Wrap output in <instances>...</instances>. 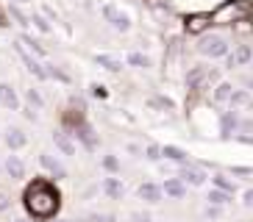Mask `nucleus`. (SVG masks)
<instances>
[{
  "instance_id": "nucleus-26",
  "label": "nucleus",
  "mask_w": 253,
  "mask_h": 222,
  "mask_svg": "<svg viewBox=\"0 0 253 222\" xmlns=\"http://www.w3.org/2000/svg\"><path fill=\"white\" fill-rule=\"evenodd\" d=\"M128 64H134V67H139V70H148L150 67V59L145 56V53H128Z\"/></svg>"
},
{
  "instance_id": "nucleus-46",
  "label": "nucleus",
  "mask_w": 253,
  "mask_h": 222,
  "mask_svg": "<svg viewBox=\"0 0 253 222\" xmlns=\"http://www.w3.org/2000/svg\"><path fill=\"white\" fill-rule=\"evenodd\" d=\"M251 64H253V61H251Z\"/></svg>"
},
{
  "instance_id": "nucleus-1",
  "label": "nucleus",
  "mask_w": 253,
  "mask_h": 222,
  "mask_svg": "<svg viewBox=\"0 0 253 222\" xmlns=\"http://www.w3.org/2000/svg\"><path fill=\"white\" fill-rule=\"evenodd\" d=\"M23 206L34 220H53L61 208V194L47 181H34L23 194Z\"/></svg>"
},
{
  "instance_id": "nucleus-29",
  "label": "nucleus",
  "mask_w": 253,
  "mask_h": 222,
  "mask_svg": "<svg viewBox=\"0 0 253 222\" xmlns=\"http://www.w3.org/2000/svg\"><path fill=\"white\" fill-rule=\"evenodd\" d=\"M47 75H50V78H56V81H61V83H70V75L61 73L56 64H47Z\"/></svg>"
},
{
  "instance_id": "nucleus-20",
  "label": "nucleus",
  "mask_w": 253,
  "mask_h": 222,
  "mask_svg": "<svg viewBox=\"0 0 253 222\" xmlns=\"http://www.w3.org/2000/svg\"><path fill=\"white\" fill-rule=\"evenodd\" d=\"M103 192L109 194L112 200H120V197H123V192H126V186L120 184L117 178H106V181H103Z\"/></svg>"
},
{
  "instance_id": "nucleus-2",
  "label": "nucleus",
  "mask_w": 253,
  "mask_h": 222,
  "mask_svg": "<svg viewBox=\"0 0 253 222\" xmlns=\"http://www.w3.org/2000/svg\"><path fill=\"white\" fill-rule=\"evenodd\" d=\"M248 17H251V6L242 0H223L211 11L214 25H237V22H248Z\"/></svg>"
},
{
  "instance_id": "nucleus-4",
  "label": "nucleus",
  "mask_w": 253,
  "mask_h": 222,
  "mask_svg": "<svg viewBox=\"0 0 253 222\" xmlns=\"http://www.w3.org/2000/svg\"><path fill=\"white\" fill-rule=\"evenodd\" d=\"M214 20H211V11H192V14L184 17V31L192 34V37H201L206 31H211Z\"/></svg>"
},
{
  "instance_id": "nucleus-40",
  "label": "nucleus",
  "mask_w": 253,
  "mask_h": 222,
  "mask_svg": "<svg viewBox=\"0 0 253 222\" xmlns=\"http://www.w3.org/2000/svg\"><path fill=\"white\" fill-rule=\"evenodd\" d=\"M242 203H245L248 208H253V189H248V192H245V200H242Z\"/></svg>"
},
{
  "instance_id": "nucleus-16",
  "label": "nucleus",
  "mask_w": 253,
  "mask_h": 222,
  "mask_svg": "<svg viewBox=\"0 0 253 222\" xmlns=\"http://www.w3.org/2000/svg\"><path fill=\"white\" fill-rule=\"evenodd\" d=\"M75 136H78V139H81L84 145H86V148H95V145H97L95 131H92V125L86 122V119H84L81 125H75Z\"/></svg>"
},
{
  "instance_id": "nucleus-13",
  "label": "nucleus",
  "mask_w": 253,
  "mask_h": 222,
  "mask_svg": "<svg viewBox=\"0 0 253 222\" xmlns=\"http://www.w3.org/2000/svg\"><path fill=\"white\" fill-rule=\"evenodd\" d=\"M162 194H164V192H162V186L150 184V181L139 186V197L145 200V203H162Z\"/></svg>"
},
{
  "instance_id": "nucleus-44",
  "label": "nucleus",
  "mask_w": 253,
  "mask_h": 222,
  "mask_svg": "<svg viewBox=\"0 0 253 222\" xmlns=\"http://www.w3.org/2000/svg\"><path fill=\"white\" fill-rule=\"evenodd\" d=\"M14 3H28V0H14Z\"/></svg>"
},
{
  "instance_id": "nucleus-34",
  "label": "nucleus",
  "mask_w": 253,
  "mask_h": 222,
  "mask_svg": "<svg viewBox=\"0 0 253 222\" xmlns=\"http://www.w3.org/2000/svg\"><path fill=\"white\" fill-rule=\"evenodd\" d=\"M203 214H206L209 220H214V217H220V206H211V203H209V206H206V211H203Z\"/></svg>"
},
{
  "instance_id": "nucleus-8",
  "label": "nucleus",
  "mask_w": 253,
  "mask_h": 222,
  "mask_svg": "<svg viewBox=\"0 0 253 222\" xmlns=\"http://www.w3.org/2000/svg\"><path fill=\"white\" fill-rule=\"evenodd\" d=\"M234 83H228V81H220L214 86V92H211V103L214 106H231V95H234Z\"/></svg>"
},
{
  "instance_id": "nucleus-17",
  "label": "nucleus",
  "mask_w": 253,
  "mask_h": 222,
  "mask_svg": "<svg viewBox=\"0 0 253 222\" xmlns=\"http://www.w3.org/2000/svg\"><path fill=\"white\" fill-rule=\"evenodd\" d=\"M95 64L103 67V70H109V73H120V70H123V61L114 59V56H109V53H97V56H95Z\"/></svg>"
},
{
  "instance_id": "nucleus-32",
  "label": "nucleus",
  "mask_w": 253,
  "mask_h": 222,
  "mask_svg": "<svg viewBox=\"0 0 253 222\" xmlns=\"http://www.w3.org/2000/svg\"><path fill=\"white\" fill-rule=\"evenodd\" d=\"M231 175L248 178V175H253V170H251V167H231Z\"/></svg>"
},
{
  "instance_id": "nucleus-33",
  "label": "nucleus",
  "mask_w": 253,
  "mask_h": 222,
  "mask_svg": "<svg viewBox=\"0 0 253 222\" xmlns=\"http://www.w3.org/2000/svg\"><path fill=\"white\" fill-rule=\"evenodd\" d=\"M92 95L95 97H109V92H106L103 83H92Z\"/></svg>"
},
{
  "instance_id": "nucleus-15",
  "label": "nucleus",
  "mask_w": 253,
  "mask_h": 222,
  "mask_svg": "<svg viewBox=\"0 0 253 222\" xmlns=\"http://www.w3.org/2000/svg\"><path fill=\"white\" fill-rule=\"evenodd\" d=\"M53 142H56V148H59L64 155H75V142L70 139V133L56 131V133H53Z\"/></svg>"
},
{
  "instance_id": "nucleus-7",
  "label": "nucleus",
  "mask_w": 253,
  "mask_h": 222,
  "mask_svg": "<svg viewBox=\"0 0 253 222\" xmlns=\"http://www.w3.org/2000/svg\"><path fill=\"white\" fill-rule=\"evenodd\" d=\"M103 17L114 31H120V34H128V31H131V17L117 11L114 6H103Z\"/></svg>"
},
{
  "instance_id": "nucleus-28",
  "label": "nucleus",
  "mask_w": 253,
  "mask_h": 222,
  "mask_svg": "<svg viewBox=\"0 0 253 222\" xmlns=\"http://www.w3.org/2000/svg\"><path fill=\"white\" fill-rule=\"evenodd\" d=\"M211 181H214L217 189H225V192H231V194H234V189H237V184H231L228 178H223V175H214Z\"/></svg>"
},
{
  "instance_id": "nucleus-12",
  "label": "nucleus",
  "mask_w": 253,
  "mask_h": 222,
  "mask_svg": "<svg viewBox=\"0 0 253 222\" xmlns=\"http://www.w3.org/2000/svg\"><path fill=\"white\" fill-rule=\"evenodd\" d=\"M178 178L184 181V184H189V186H203L206 184V175H203V170H198V167H184Z\"/></svg>"
},
{
  "instance_id": "nucleus-37",
  "label": "nucleus",
  "mask_w": 253,
  "mask_h": 222,
  "mask_svg": "<svg viewBox=\"0 0 253 222\" xmlns=\"http://www.w3.org/2000/svg\"><path fill=\"white\" fill-rule=\"evenodd\" d=\"M42 14H45V17H47V20H50V22H59V14H56V11H53L50 6H45V8H42Z\"/></svg>"
},
{
  "instance_id": "nucleus-3",
  "label": "nucleus",
  "mask_w": 253,
  "mask_h": 222,
  "mask_svg": "<svg viewBox=\"0 0 253 222\" xmlns=\"http://www.w3.org/2000/svg\"><path fill=\"white\" fill-rule=\"evenodd\" d=\"M198 53L203 59H225L231 53V39L225 34H217V31H206V34H201Z\"/></svg>"
},
{
  "instance_id": "nucleus-35",
  "label": "nucleus",
  "mask_w": 253,
  "mask_h": 222,
  "mask_svg": "<svg viewBox=\"0 0 253 222\" xmlns=\"http://www.w3.org/2000/svg\"><path fill=\"white\" fill-rule=\"evenodd\" d=\"M131 220H134V222H153V220H150V214H145V211H134Z\"/></svg>"
},
{
  "instance_id": "nucleus-41",
  "label": "nucleus",
  "mask_w": 253,
  "mask_h": 222,
  "mask_svg": "<svg viewBox=\"0 0 253 222\" xmlns=\"http://www.w3.org/2000/svg\"><path fill=\"white\" fill-rule=\"evenodd\" d=\"M6 208H8V197L0 192V211H6Z\"/></svg>"
},
{
  "instance_id": "nucleus-9",
  "label": "nucleus",
  "mask_w": 253,
  "mask_h": 222,
  "mask_svg": "<svg viewBox=\"0 0 253 222\" xmlns=\"http://www.w3.org/2000/svg\"><path fill=\"white\" fill-rule=\"evenodd\" d=\"M39 164L45 167L47 172H50L56 181H61V178H67V170H64V164L59 161V158H53V155H47V153H39Z\"/></svg>"
},
{
  "instance_id": "nucleus-24",
  "label": "nucleus",
  "mask_w": 253,
  "mask_h": 222,
  "mask_svg": "<svg viewBox=\"0 0 253 222\" xmlns=\"http://www.w3.org/2000/svg\"><path fill=\"white\" fill-rule=\"evenodd\" d=\"M20 42H23L25 47H28V50L34 53V56H45V44H39L34 37H28V34H23V37H20Z\"/></svg>"
},
{
  "instance_id": "nucleus-11",
  "label": "nucleus",
  "mask_w": 253,
  "mask_h": 222,
  "mask_svg": "<svg viewBox=\"0 0 253 222\" xmlns=\"http://www.w3.org/2000/svg\"><path fill=\"white\" fill-rule=\"evenodd\" d=\"M162 192L167 194V197H172V200H181L186 194V186H184V181H181V178H167V181H164V186H162Z\"/></svg>"
},
{
  "instance_id": "nucleus-38",
  "label": "nucleus",
  "mask_w": 253,
  "mask_h": 222,
  "mask_svg": "<svg viewBox=\"0 0 253 222\" xmlns=\"http://www.w3.org/2000/svg\"><path fill=\"white\" fill-rule=\"evenodd\" d=\"M103 164H106V170H117V158H114V155H106Z\"/></svg>"
},
{
  "instance_id": "nucleus-36",
  "label": "nucleus",
  "mask_w": 253,
  "mask_h": 222,
  "mask_svg": "<svg viewBox=\"0 0 253 222\" xmlns=\"http://www.w3.org/2000/svg\"><path fill=\"white\" fill-rule=\"evenodd\" d=\"M153 103H156V106H164V109H175V103H172L170 97H156Z\"/></svg>"
},
{
  "instance_id": "nucleus-25",
  "label": "nucleus",
  "mask_w": 253,
  "mask_h": 222,
  "mask_svg": "<svg viewBox=\"0 0 253 222\" xmlns=\"http://www.w3.org/2000/svg\"><path fill=\"white\" fill-rule=\"evenodd\" d=\"M237 125H239L237 109H234V111H225V114H223V133H231V131H234Z\"/></svg>"
},
{
  "instance_id": "nucleus-19",
  "label": "nucleus",
  "mask_w": 253,
  "mask_h": 222,
  "mask_svg": "<svg viewBox=\"0 0 253 222\" xmlns=\"http://www.w3.org/2000/svg\"><path fill=\"white\" fill-rule=\"evenodd\" d=\"M245 106H253V95L248 89H234V95H231V109H245Z\"/></svg>"
},
{
  "instance_id": "nucleus-23",
  "label": "nucleus",
  "mask_w": 253,
  "mask_h": 222,
  "mask_svg": "<svg viewBox=\"0 0 253 222\" xmlns=\"http://www.w3.org/2000/svg\"><path fill=\"white\" fill-rule=\"evenodd\" d=\"M8 17H11V20H17V25H23V28H28V25H31V17L25 14L23 8H20V3L8 6Z\"/></svg>"
},
{
  "instance_id": "nucleus-27",
  "label": "nucleus",
  "mask_w": 253,
  "mask_h": 222,
  "mask_svg": "<svg viewBox=\"0 0 253 222\" xmlns=\"http://www.w3.org/2000/svg\"><path fill=\"white\" fill-rule=\"evenodd\" d=\"M31 22H34V25H37V31H42V34H50V31H53L50 20H47L45 14H31Z\"/></svg>"
},
{
  "instance_id": "nucleus-45",
  "label": "nucleus",
  "mask_w": 253,
  "mask_h": 222,
  "mask_svg": "<svg viewBox=\"0 0 253 222\" xmlns=\"http://www.w3.org/2000/svg\"><path fill=\"white\" fill-rule=\"evenodd\" d=\"M14 222H31V220H14Z\"/></svg>"
},
{
  "instance_id": "nucleus-43",
  "label": "nucleus",
  "mask_w": 253,
  "mask_h": 222,
  "mask_svg": "<svg viewBox=\"0 0 253 222\" xmlns=\"http://www.w3.org/2000/svg\"><path fill=\"white\" fill-rule=\"evenodd\" d=\"M56 222H73V220H56Z\"/></svg>"
},
{
  "instance_id": "nucleus-21",
  "label": "nucleus",
  "mask_w": 253,
  "mask_h": 222,
  "mask_svg": "<svg viewBox=\"0 0 253 222\" xmlns=\"http://www.w3.org/2000/svg\"><path fill=\"white\" fill-rule=\"evenodd\" d=\"M206 200L211 203V206H228L231 200H234V194H231V192H225V189H211Z\"/></svg>"
},
{
  "instance_id": "nucleus-10",
  "label": "nucleus",
  "mask_w": 253,
  "mask_h": 222,
  "mask_svg": "<svg viewBox=\"0 0 253 222\" xmlns=\"http://www.w3.org/2000/svg\"><path fill=\"white\" fill-rule=\"evenodd\" d=\"M0 106H6V109H11V111L20 109V97H17L11 83H0Z\"/></svg>"
},
{
  "instance_id": "nucleus-42",
  "label": "nucleus",
  "mask_w": 253,
  "mask_h": 222,
  "mask_svg": "<svg viewBox=\"0 0 253 222\" xmlns=\"http://www.w3.org/2000/svg\"><path fill=\"white\" fill-rule=\"evenodd\" d=\"M25 111V117H28V119H37V111H34V109H23Z\"/></svg>"
},
{
  "instance_id": "nucleus-39",
  "label": "nucleus",
  "mask_w": 253,
  "mask_h": 222,
  "mask_svg": "<svg viewBox=\"0 0 253 222\" xmlns=\"http://www.w3.org/2000/svg\"><path fill=\"white\" fill-rule=\"evenodd\" d=\"M6 25H8V11L0 8V28H6Z\"/></svg>"
},
{
  "instance_id": "nucleus-30",
  "label": "nucleus",
  "mask_w": 253,
  "mask_h": 222,
  "mask_svg": "<svg viewBox=\"0 0 253 222\" xmlns=\"http://www.w3.org/2000/svg\"><path fill=\"white\" fill-rule=\"evenodd\" d=\"M25 97H28V103L37 106V109H42V106H45V97L39 95L37 89H28V95H25Z\"/></svg>"
},
{
  "instance_id": "nucleus-18",
  "label": "nucleus",
  "mask_w": 253,
  "mask_h": 222,
  "mask_svg": "<svg viewBox=\"0 0 253 222\" xmlns=\"http://www.w3.org/2000/svg\"><path fill=\"white\" fill-rule=\"evenodd\" d=\"M6 172L14 178V181L25 178V164L20 161V155H8V158H6Z\"/></svg>"
},
{
  "instance_id": "nucleus-22",
  "label": "nucleus",
  "mask_w": 253,
  "mask_h": 222,
  "mask_svg": "<svg viewBox=\"0 0 253 222\" xmlns=\"http://www.w3.org/2000/svg\"><path fill=\"white\" fill-rule=\"evenodd\" d=\"M162 155H164V158H170V161H178V164H184L186 158H189V155H186L181 148H175V145H164Z\"/></svg>"
},
{
  "instance_id": "nucleus-14",
  "label": "nucleus",
  "mask_w": 253,
  "mask_h": 222,
  "mask_svg": "<svg viewBox=\"0 0 253 222\" xmlns=\"http://www.w3.org/2000/svg\"><path fill=\"white\" fill-rule=\"evenodd\" d=\"M3 139H6V145H8L11 150H20V148H25V145H28V136H25L20 128H8Z\"/></svg>"
},
{
  "instance_id": "nucleus-5",
  "label": "nucleus",
  "mask_w": 253,
  "mask_h": 222,
  "mask_svg": "<svg viewBox=\"0 0 253 222\" xmlns=\"http://www.w3.org/2000/svg\"><path fill=\"white\" fill-rule=\"evenodd\" d=\"M14 50L20 53V59L25 61V67H28V73H31V75H37L39 81H47V78H50V75H47V67L39 64V61L34 59V56H31V50L25 47L23 42H14Z\"/></svg>"
},
{
  "instance_id": "nucleus-6",
  "label": "nucleus",
  "mask_w": 253,
  "mask_h": 222,
  "mask_svg": "<svg viewBox=\"0 0 253 222\" xmlns=\"http://www.w3.org/2000/svg\"><path fill=\"white\" fill-rule=\"evenodd\" d=\"M228 59V70H239V67H248L253 61V47L251 44H237L234 50L225 56Z\"/></svg>"
},
{
  "instance_id": "nucleus-31",
  "label": "nucleus",
  "mask_w": 253,
  "mask_h": 222,
  "mask_svg": "<svg viewBox=\"0 0 253 222\" xmlns=\"http://www.w3.org/2000/svg\"><path fill=\"white\" fill-rule=\"evenodd\" d=\"M148 158H150V161H159V158H162V148H156V145H148Z\"/></svg>"
}]
</instances>
